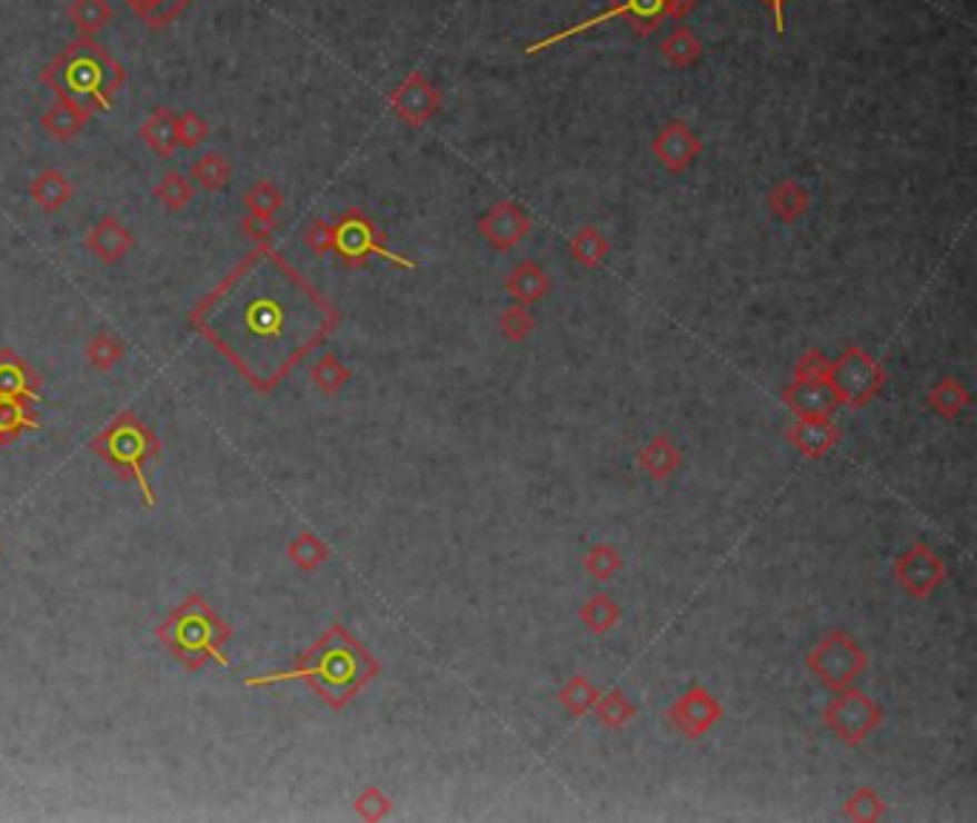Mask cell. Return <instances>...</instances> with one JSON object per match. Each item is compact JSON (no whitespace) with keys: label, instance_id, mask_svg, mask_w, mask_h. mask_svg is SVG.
I'll return each instance as SVG.
<instances>
[{"label":"cell","instance_id":"7a4b0ae2","mask_svg":"<svg viewBox=\"0 0 977 823\" xmlns=\"http://www.w3.org/2000/svg\"><path fill=\"white\" fill-rule=\"evenodd\" d=\"M376 674V661L356 643L350 632L330 626L325 637L316 639L287 672H270L261 677H247V686H276V683L305 681L330 708H345L365 683Z\"/></svg>","mask_w":977,"mask_h":823},{"label":"cell","instance_id":"5bb4252c","mask_svg":"<svg viewBox=\"0 0 977 823\" xmlns=\"http://www.w3.org/2000/svg\"><path fill=\"white\" fill-rule=\"evenodd\" d=\"M720 701L711 692H706V688H691V692L682 694L671 706V723L686 737L706 735L708 728L720 721Z\"/></svg>","mask_w":977,"mask_h":823},{"label":"cell","instance_id":"9a60e30c","mask_svg":"<svg viewBox=\"0 0 977 823\" xmlns=\"http://www.w3.org/2000/svg\"><path fill=\"white\" fill-rule=\"evenodd\" d=\"M699 152H702V143H699V138L694 136L686 121L666 123L659 130V136L654 138V156L671 172L688 170L697 161Z\"/></svg>","mask_w":977,"mask_h":823},{"label":"cell","instance_id":"30bf717a","mask_svg":"<svg viewBox=\"0 0 977 823\" xmlns=\"http://www.w3.org/2000/svg\"><path fill=\"white\" fill-rule=\"evenodd\" d=\"M828 728L840 737L843 743H860L863 737L871 735L880 723V708L871 697H866L857 688H840L837 697L826 706Z\"/></svg>","mask_w":977,"mask_h":823},{"label":"cell","instance_id":"4dcf8cb0","mask_svg":"<svg viewBox=\"0 0 977 823\" xmlns=\"http://www.w3.org/2000/svg\"><path fill=\"white\" fill-rule=\"evenodd\" d=\"M929 405L940 416L951 419V416H957V414H960V410L966 408V405H969V390H966L964 385H960V381H957V379L946 376V379H940L935 385V388H931Z\"/></svg>","mask_w":977,"mask_h":823},{"label":"cell","instance_id":"7dc6e473","mask_svg":"<svg viewBox=\"0 0 977 823\" xmlns=\"http://www.w3.org/2000/svg\"><path fill=\"white\" fill-rule=\"evenodd\" d=\"M245 230H247V236H250V239L256 241V245H261V241L270 239L272 221H270V218L250 216V218H245Z\"/></svg>","mask_w":977,"mask_h":823},{"label":"cell","instance_id":"d6a6232c","mask_svg":"<svg viewBox=\"0 0 977 823\" xmlns=\"http://www.w3.org/2000/svg\"><path fill=\"white\" fill-rule=\"evenodd\" d=\"M230 161H225V156H218V152H210V156L198 158L196 167H192V178H196L198 185L205 187V190H225V185L230 181Z\"/></svg>","mask_w":977,"mask_h":823},{"label":"cell","instance_id":"60d3db41","mask_svg":"<svg viewBox=\"0 0 977 823\" xmlns=\"http://www.w3.org/2000/svg\"><path fill=\"white\" fill-rule=\"evenodd\" d=\"M499 330H502L505 339L522 341L525 336L534 330V316L528 314L525 305H510L502 316H499Z\"/></svg>","mask_w":977,"mask_h":823},{"label":"cell","instance_id":"b9f144b4","mask_svg":"<svg viewBox=\"0 0 977 823\" xmlns=\"http://www.w3.org/2000/svg\"><path fill=\"white\" fill-rule=\"evenodd\" d=\"M72 18L83 32H96L109 21V7L103 0H76L72 3Z\"/></svg>","mask_w":977,"mask_h":823},{"label":"cell","instance_id":"ac0fdd59","mask_svg":"<svg viewBox=\"0 0 977 823\" xmlns=\"http://www.w3.org/2000/svg\"><path fill=\"white\" fill-rule=\"evenodd\" d=\"M87 245L103 265H116V261H121L123 256L136 247V239H132V232H129L118 218L107 216L89 230Z\"/></svg>","mask_w":977,"mask_h":823},{"label":"cell","instance_id":"277c9868","mask_svg":"<svg viewBox=\"0 0 977 823\" xmlns=\"http://www.w3.org/2000/svg\"><path fill=\"white\" fill-rule=\"evenodd\" d=\"M47 81L61 103L89 116L92 109H103L112 101L121 83V67L98 43L78 41L49 67Z\"/></svg>","mask_w":977,"mask_h":823},{"label":"cell","instance_id":"f6af8a7d","mask_svg":"<svg viewBox=\"0 0 977 823\" xmlns=\"http://www.w3.org/2000/svg\"><path fill=\"white\" fill-rule=\"evenodd\" d=\"M831 361L826 359V354L820 350H808L795 368V381H808V379H826Z\"/></svg>","mask_w":977,"mask_h":823},{"label":"cell","instance_id":"d4e9b609","mask_svg":"<svg viewBox=\"0 0 977 823\" xmlns=\"http://www.w3.org/2000/svg\"><path fill=\"white\" fill-rule=\"evenodd\" d=\"M287 557L301 572H319L321 565L327 563V557H330V548H327L325 539H319L312 532H301L287 548Z\"/></svg>","mask_w":977,"mask_h":823},{"label":"cell","instance_id":"3957f363","mask_svg":"<svg viewBox=\"0 0 977 823\" xmlns=\"http://www.w3.org/2000/svg\"><path fill=\"white\" fill-rule=\"evenodd\" d=\"M156 639L187 672H198L210 663L227 666L225 648L230 646L232 628L201 594H190L158 623Z\"/></svg>","mask_w":977,"mask_h":823},{"label":"cell","instance_id":"f35d334b","mask_svg":"<svg viewBox=\"0 0 977 823\" xmlns=\"http://www.w3.org/2000/svg\"><path fill=\"white\" fill-rule=\"evenodd\" d=\"M883 812H886V803L880 801V795L875 790H857L846 801V815L851 821H877V817H883Z\"/></svg>","mask_w":977,"mask_h":823},{"label":"cell","instance_id":"1f68e13d","mask_svg":"<svg viewBox=\"0 0 977 823\" xmlns=\"http://www.w3.org/2000/svg\"><path fill=\"white\" fill-rule=\"evenodd\" d=\"M559 701H562V706L568 708L570 715L579 717L585 715V712H594V706H597L599 701V692L594 688V683L588 681V677H570V681L562 686V692H559Z\"/></svg>","mask_w":977,"mask_h":823},{"label":"cell","instance_id":"603a6c76","mask_svg":"<svg viewBox=\"0 0 977 823\" xmlns=\"http://www.w3.org/2000/svg\"><path fill=\"white\" fill-rule=\"evenodd\" d=\"M768 210L780 218V221H788V225L802 218L808 210L806 187L797 185V181H780V185L768 192Z\"/></svg>","mask_w":977,"mask_h":823},{"label":"cell","instance_id":"f1b7e54d","mask_svg":"<svg viewBox=\"0 0 977 823\" xmlns=\"http://www.w3.org/2000/svg\"><path fill=\"white\" fill-rule=\"evenodd\" d=\"M608 250H611V245H608V239H605L597 227H582V230L570 239V256H574V261H579L582 267L602 265Z\"/></svg>","mask_w":977,"mask_h":823},{"label":"cell","instance_id":"4fadbf2b","mask_svg":"<svg viewBox=\"0 0 977 823\" xmlns=\"http://www.w3.org/2000/svg\"><path fill=\"white\" fill-rule=\"evenodd\" d=\"M479 232H482L488 245L496 247V250H514L519 241L528 239L530 218L514 201H499V205H494L479 218Z\"/></svg>","mask_w":977,"mask_h":823},{"label":"cell","instance_id":"c3c4849f","mask_svg":"<svg viewBox=\"0 0 977 823\" xmlns=\"http://www.w3.org/2000/svg\"><path fill=\"white\" fill-rule=\"evenodd\" d=\"M762 3H766L768 14H771L774 29L782 34V29H786V3L788 0H762Z\"/></svg>","mask_w":977,"mask_h":823},{"label":"cell","instance_id":"bcb514c9","mask_svg":"<svg viewBox=\"0 0 977 823\" xmlns=\"http://www.w3.org/2000/svg\"><path fill=\"white\" fill-rule=\"evenodd\" d=\"M205 136H207L205 121H198L192 112H187V116H181L176 121V141L181 143V147H198V143L205 141Z\"/></svg>","mask_w":977,"mask_h":823},{"label":"cell","instance_id":"484cf974","mask_svg":"<svg viewBox=\"0 0 977 823\" xmlns=\"http://www.w3.org/2000/svg\"><path fill=\"white\" fill-rule=\"evenodd\" d=\"M121 359H123V341L121 336H116L112 330H101V334H96L89 339L87 361L92 370H98V374H109V370L116 368Z\"/></svg>","mask_w":977,"mask_h":823},{"label":"cell","instance_id":"9c48e42d","mask_svg":"<svg viewBox=\"0 0 977 823\" xmlns=\"http://www.w3.org/2000/svg\"><path fill=\"white\" fill-rule=\"evenodd\" d=\"M828 381L837 390L840 401L860 408V405H866V401H871L880 394L886 376H883L880 365L866 350L846 347L840 359L828 368Z\"/></svg>","mask_w":977,"mask_h":823},{"label":"cell","instance_id":"f546056e","mask_svg":"<svg viewBox=\"0 0 977 823\" xmlns=\"http://www.w3.org/2000/svg\"><path fill=\"white\" fill-rule=\"evenodd\" d=\"M310 379L321 394H339L347 381H350V368L336 354H325L310 368Z\"/></svg>","mask_w":977,"mask_h":823},{"label":"cell","instance_id":"8992f818","mask_svg":"<svg viewBox=\"0 0 977 823\" xmlns=\"http://www.w3.org/2000/svg\"><path fill=\"white\" fill-rule=\"evenodd\" d=\"M694 3L697 0H608V7L602 12H597L594 18H585V21L574 23L568 29H559V32L548 34V38H539L530 47H525V54H537L542 49L557 47V43L577 38V34L602 27V23L617 21V18L628 23L637 34H651L654 29H659L662 21H682L694 9Z\"/></svg>","mask_w":977,"mask_h":823},{"label":"cell","instance_id":"8fae6325","mask_svg":"<svg viewBox=\"0 0 977 823\" xmlns=\"http://www.w3.org/2000/svg\"><path fill=\"white\" fill-rule=\"evenodd\" d=\"M895 577L903 592L917 599H926L931 597L937 585L944 583L946 565L929 545H911L909 552H903L900 559H897Z\"/></svg>","mask_w":977,"mask_h":823},{"label":"cell","instance_id":"52a82bcc","mask_svg":"<svg viewBox=\"0 0 977 823\" xmlns=\"http://www.w3.org/2000/svg\"><path fill=\"white\" fill-rule=\"evenodd\" d=\"M330 250L339 252V259L345 261L347 267H365L370 256H381V259L393 261V265L399 267H413V261L401 259V256L387 250L385 236H381L379 227L359 210H347L345 216L336 221Z\"/></svg>","mask_w":977,"mask_h":823},{"label":"cell","instance_id":"2e32d148","mask_svg":"<svg viewBox=\"0 0 977 823\" xmlns=\"http://www.w3.org/2000/svg\"><path fill=\"white\" fill-rule=\"evenodd\" d=\"M0 399L32 401V405L43 399L41 374L9 347L0 350Z\"/></svg>","mask_w":977,"mask_h":823},{"label":"cell","instance_id":"7c38bea8","mask_svg":"<svg viewBox=\"0 0 977 823\" xmlns=\"http://www.w3.org/2000/svg\"><path fill=\"white\" fill-rule=\"evenodd\" d=\"M390 103H393L396 116H399L401 121L410 123V127H421V123H428L430 118L439 112V92H436L433 83L416 69V72H410V76L399 83V89L393 92Z\"/></svg>","mask_w":977,"mask_h":823},{"label":"cell","instance_id":"7402d4cb","mask_svg":"<svg viewBox=\"0 0 977 823\" xmlns=\"http://www.w3.org/2000/svg\"><path fill=\"white\" fill-rule=\"evenodd\" d=\"M637 459H639V468H642L648 477L668 479L674 470L679 468V459H682V456H679L677 445H674L668 436H657V439H651V443L639 450Z\"/></svg>","mask_w":977,"mask_h":823},{"label":"cell","instance_id":"ffe728a7","mask_svg":"<svg viewBox=\"0 0 977 823\" xmlns=\"http://www.w3.org/2000/svg\"><path fill=\"white\" fill-rule=\"evenodd\" d=\"M837 428L831 425V419H800V423L791 428V443L802 450L811 459H820L828 450L837 445Z\"/></svg>","mask_w":977,"mask_h":823},{"label":"cell","instance_id":"cb8c5ba5","mask_svg":"<svg viewBox=\"0 0 977 823\" xmlns=\"http://www.w3.org/2000/svg\"><path fill=\"white\" fill-rule=\"evenodd\" d=\"M662 58H666L671 67L677 69H686L694 67L699 61V54H702V43L697 41V34L691 32L688 27H677L671 34H668L662 47H659Z\"/></svg>","mask_w":977,"mask_h":823},{"label":"cell","instance_id":"74e56055","mask_svg":"<svg viewBox=\"0 0 977 823\" xmlns=\"http://www.w3.org/2000/svg\"><path fill=\"white\" fill-rule=\"evenodd\" d=\"M247 207H250V216L258 218H270L279 212L281 207V192L270 185V181H258L256 187H250L245 196Z\"/></svg>","mask_w":977,"mask_h":823},{"label":"cell","instance_id":"83f0119b","mask_svg":"<svg viewBox=\"0 0 977 823\" xmlns=\"http://www.w3.org/2000/svg\"><path fill=\"white\" fill-rule=\"evenodd\" d=\"M579 617H582V623L588 632L608 634L619 623V606L614 603L611 597H608V594L599 592V594H594V597H588V603L582 606Z\"/></svg>","mask_w":977,"mask_h":823},{"label":"cell","instance_id":"8d00e7d4","mask_svg":"<svg viewBox=\"0 0 977 823\" xmlns=\"http://www.w3.org/2000/svg\"><path fill=\"white\" fill-rule=\"evenodd\" d=\"M622 568V557L614 545H594L585 557V572L594 579H611Z\"/></svg>","mask_w":977,"mask_h":823},{"label":"cell","instance_id":"7bdbcfd3","mask_svg":"<svg viewBox=\"0 0 977 823\" xmlns=\"http://www.w3.org/2000/svg\"><path fill=\"white\" fill-rule=\"evenodd\" d=\"M390 810H393L390 797H387L381 790H376V786H367V790L356 797V815L365 817V821H381V817L390 815Z\"/></svg>","mask_w":977,"mask_h":823},{"label":"cell","instance_id":"ab89813d","mask_svg":"<svg viewBox=\"0 0 977 823\" xmlns=\"http://www.w3.org/2000/svg\"><path fill=\"white\" fill-rule=\"evenodd\" d=\"M143 141L150 143L152 150L161 152V156H170L172 147H176V121H170L167 116H156L147 127H143Z\"/></svg>","mask_w":977,"mask_h":823},{"label":"cell","instance_id":"e575fe53","mask_svg":"<svg viewBox=\"0 0 977 823\" xmlns=\"http://www.w3.org/2000/svg\"><path fill=\"white\" fill-rule=\"evenodd\" d=\"M127 3L136 9L141 21H147L150 27H161V23L172 21L190 0H127Z\"/></svg>","mask_w":977,"mask_h":823},{"label":"cell","instance_id":"ba28073f","mask_svg":"<svg viewBox=\"0 0 977 823\" xmlns=\"http://www.w3.org/2000/svg\"><path fill=\"white\" fill-rule=\"evenodd\" d=\"M808 668L817 674V681L840 692V688L851 686V681L866 668V654L849 634L831 632L817 643L815 652L808 654Z\"/></svg>","mask_w":977,"mask_h":823},{"label":"cell","instance_id":"836d02e7","mask_svg":"<svg viewBox=\"0 0 977 823\" xmlns=\"http://www.w3.org/2000/svg\"><path fill=\"white\" fill-rule=\"evenodd\" d=\"M594 712H597L599 721H602L605 726L619 728L631 721L634 715H637V706H634V703L628 701L622 692H611V694H599V701H597V706H594Z\"/></svg>","mask_w":977,"mask_h":823},{"label":"cell","instance_id":"6da1fadb","mask_svg":"<svg viewBox=\"0 0 977 823\" xmlns=\"http://www.w3.org/2000/svg\"><path fill=\"white\" fill-rule=\"evenodd\" d=\"M258 394H272L339 325L336 307L267 241L252 247L187 316Z\"/></svg>","mask_w":977,"mask_h":823},{"label":"cell","instance_id":"d6986e66","mask_svg":"<svg viewBox=\"0 0 977 823\" xmlns=\"http://www.w3.org/2000/svg\"><path fill=\"white\" fill-rule=\"evenodd\" d=\"M550 290L548 272L537 265V261H522L516 265L508 276V292L510 299H516V305H534V301L545 299V292Z\"/></svg>","mask_w":977,"mask_h":823},{"label":"cell","instance_id":"4316f807","mask_svg":"<svg viewBox=\"0 0 977 823\" xmlns=\"http://www.w3.org/2000/svg\"><path fill=\"white\" fill-rule=\"evenodd\" d=\"M32 198L43 210H61L72 198V185L58 170H47L32 181Z\"/></svg>","mask_w":977,"mask_h":823},{"label":"cell","instance_id":"ee69618b","mask_svg":"<svg viewBox=\"0 0 977 823\" xmlns=\"http://www.w3.org/2000/svg\"><path fill=\"white\" fill-rule=\"evenodd\" d=\"M83 121H87V116H81L76 107H69V103H58V109H52V112L47 116V130H52L58 138H69L81 130Z\"/></svg>","mask_w":977,"mask_h":823},{"label":"cell","instance_id":"44dd1931","mask_svg":"<svg viewBox=\"0 0 977 823\" xmlns=\"http://www.w3.org/2000/svg\"><path fill=\"white\" fill-rule=\"evenodd\" d=\"M41 430V419L34 416L32 401L0 399V445L18 443L23 434Z\"/></svg>","mask_w":977,"mask_h":823},{"label":"cell","instance_id":"d590c367","mask_svg":"<svg viewBox=\"0 0 977 823\" xmlns=\"http://www.w3.org/2000/svg\"><path fill=\"white\" fill-rule=\"evenodd\" d=\"M156 198L163 207H170V210H181V207H187L192 201V185L181 172H170L156 187Z\"/></svg>","mask_w":977,"mask_h":823},{"label":"cell","instance_id":"e0dca14e","mask_svg":"<svg viewBox=\"0 0 977 823\" xmlns=\"http://www.w3.org/2000/svg\"><path fill=\"white\" fill-rule=\"evenodd\" d=\"M786 405L795 410L797 419H831V414L840 408V396L826 376V379L795 381L786 394Z\"/></svg>","mask_w":977,"mask_h":823},{"label":"cell","instance_id":"5b68a950","mask_svg":"<svg viewBox=\"0 0 977 823\" xmlns=\"http://www.w3.org/2000/svg\"><path fill=\"white\" fill-rule=\"evenodd\" d=\"M89 448L92 454L101 456L118 477L132 479L138 485L147 508H156V494L147 483V465H152L161 456V439L150 425L141 423L132 410H123L107 428L98 430Z\"/></svg>","mask_w":977,"mask_h":823}]
</instances>
